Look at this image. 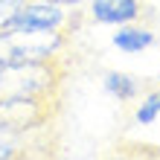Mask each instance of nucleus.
<instances>
[{
    "mask_svg": "<svg viewBox=\"0 0 160 160\" xmlns=\"http://www.w3.org/2000/svg\"><path fill=\"white\" fill-rule=\"evenodd\" d=\"M18 3H23V0H0V6H18Z\"/></svg>",
    "mask_w": 160,
    "mask_h": 160,
    "instance_id": "8",
    "label": "nucleus"
},
{
    "mask_svg": "<svg viewBox=\"0 0 160 160\" xmlns=\"http://www.w3.org/2000/svg\"><path fill=\"white\" fill-rule=\"evenodd\" d=\"M143 15V0H90V18L102 26L134 23Z\"/></svg>",
    "mask_w": 160,
    "mask_h": 160,
    "instance_id": "2",
    "label": "nucleus"
},
{
    "mask_svg": "<svg viewBox=\"0 0 160 160\" xmlns=\"http://www.w3.org/2000/svg\"><path fill=\"white\" fill-rule=\"evenodd\" d=\"M157 82H160V76H157Z\"/></svg>",
    "mask_w": 160,
    "mask_h": 160,
    "instance_id": "9",
    "label": "nucleus"
},
{
    "mask_svg": "<svg viewBox=\"0 0 160 160\" xmlns=\"http://www.w3.org/2000/svg\"><path fill=\"white\" fill-rule=\"evenodd\" d=\"M67 23V9L47 0H23L6 18L0 35H55Z\"/></svg>",
    "mask_w": 160,
    "mask_h": 160,
    "instance_id": "1",
    "label": "nucleus"
},
{
    "mask_svg": "<svg viewBox=\"0 0 160 160\" xmlns=\"http://www.w3.org/2000/svg\"><path fill=\"white\" fill-rule=\"evenodd\" d=\"M3 79H6V58L0 55V90H3Z\"/></svg>",
    "mask_w": 160,
    "mask_h": 160,
    "instance_id": "7",
    "label": "nucleus"
},
{
    "mask_svg": "<svg viewBox=\"0 0 160 160\" xmlns=\"http://www.w3.org/2000/svg\"><path fill=\"white\" fill-rule=\"evenodd\" d=\"M111 44H114L119 52H125V55H137V52H143V50H148V47L154 44V32L148 29V26L122 23V26H117V32L111 35Z\"/></svg>",
    "mask_w": 160,
    "mask_h": 160,
    "instance_id": "3",
    "label": "nucleus"
},
{
    "mask_svg": "<svg viewBox=\"0 0 160 160\" xmlns=\"http://www.w3.org/2000/svg\"><path fill=\"white\" fill-rule=\"evenodd\" d=\"M160 117V90H152L148 96H143V102L134 111V122L137 125H152Z\"/></svg>",
    "mask_w": 160,
    "mask_h": 160,
    "instance_id": "5",
    "label": "nucleus"
},
{
    "mask_svg": "<svg viewBox=\"0 0 160 160\" xmlns=\"http://www.w3.org/2000/svg\"><path fill=\"white\" fill-rule=\"evenodd\" d=\"M47 3H55V6H64V9L70 6V9H73V6H79L82 0H47Z\"/></svg>",
    "mask_w": 160,
    "mask_h": 160,
    "instance_id": "6",
    "label": "nucleus"
},
{
    "mask_svg": "<svg viewBox=\"0 0 160 160\" xmlns=\"http://www.w3.org/2000/svg\"><path fill=\"white\" fill-rule=\"evenodd\" d=\"M102 88H105L108 96H114L119 102H131V99H137L140 96V79L137 76H131V73H122V70H111L105 73V79H102Z\"/></svg>",
    "mask_w": 160,
    "mask_h": 160,
    "instance_id": "4",
    "label": "nucleus"
}]
</instances>
